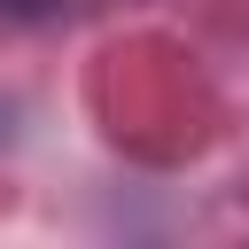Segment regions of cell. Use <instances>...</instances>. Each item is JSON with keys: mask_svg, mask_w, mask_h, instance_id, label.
Instances as JSON below:
<instances>
[]
</instances>
